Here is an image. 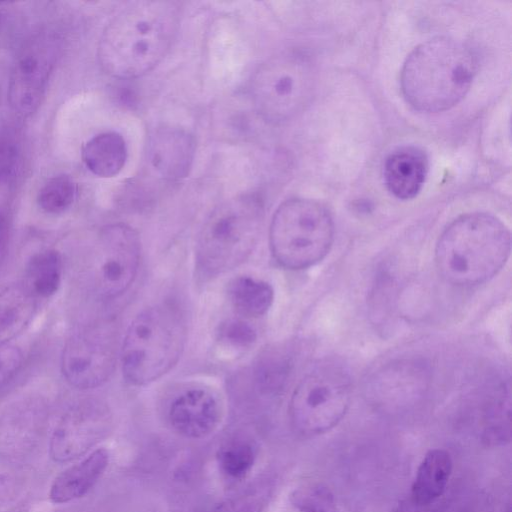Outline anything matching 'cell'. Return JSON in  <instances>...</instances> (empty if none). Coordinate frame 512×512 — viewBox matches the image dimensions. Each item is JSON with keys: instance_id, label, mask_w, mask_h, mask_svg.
Masks as SVG:
<instances>
[{"instance_id": "cell-16", "label": "cell", "mask_w": 512, "mask_h": 512, "mask_svg": "<svg viewBox=\"0 0 512 512\" xmlns=\"http://www.w3.org/2000/svg\"><path fill=\"white\" fill-rule=\"evenodd\" d=\"M428 171L425 153L413 146L393 151L384 163V182L391 194L401 200L414 198L422 189Z\"/></svg>"}, {"instance_id": "cell-30", "label": "cell", "mask_w": 512, "mask_h": 512, "mask_svg": "<svg viewBox=\"0 0 512 512\" xmlns=\"http://www.w3.org/2000/svg\"><path fill=\"white\" fill-rule=\"evenodd\" d=\"M18 149L15 140L7 133L0 132V181L15 167Z\"/></svg>"}, {"instance_id": "cell-25", "label": "cell", "mask_w": 512, "mask_h": 512, "mask_svg": "<svg viewBox=\"0 0 512 512\" xmlns=\"http://www.w3.org/2000/svg\"><path fill=\"white\" fill-rule=\"evenodd\" d=\"M289 363L279 352L264 354L256 365V382L267 390L279 389L286 381Z\"/></svg>"}, {"instance_id": "cell-5", "label": "cell", "mask_w": 512, "mask_h": 512, "mask_svg": "<svg viewBox=\"0 0 512 512\" xmlns=\"http://www.w3.org/2000/svg\"><path fill=\"white\" fill-rule=\"evenodd\" d=\"M262 222L263 206L253 196L239 197L217 207L198 236V273L213 278L245 262L257 245Z\"/></svg>"}, {"instance_id": "cell-15", "label": "cell", "mask_w": 512, "mask_h": 512, "mask_svg": "<svg viewBox=\"0 0 512 512\" xmlns=\"http://www.w3.org/2000/svg\"><path fill=\"white\" fill-rule=\"evenodd\" d=\"M452 470L453 461L448 451L440 448L429 450L416 470L406 502L416 508L436 512Z\"/></svg>"}, {"instance_id": "cell-21", "label": "cell", "mask_w": 512, "mask_h": 512, "mask_svg": "<svg viewBox=\"0 0 512 512\" xmlns=\"http://www.w3.org/2000/svg\"><path fill=\"white\" fill-rule=\"evenodd\" d=\"M62 259L53 249L35 254L27 267L26 285L35 296L50 297L61 284Z\"/></svg>"}, {"instance_id": "cell-20", "label": "cell", "mask_w": 512, "mask_h": 512, "mask_svg": "<svg viewBox=\"0 0 512 512\" xmlns=\"http://www.w3.org/2000/svg\"><path fill=\"white\" fill-rule=\"evenodd\" d=\"M228 296L236 312L243 317L255 318L264 315L272 305L274 292L265 281L249 276H240L231 281Z\"/></svg>"}, {"instance_id": "cell-7", "label": "cell", "mask_w": 512, "mask_h": 512, "mask_svg": "<svg viewBox=\"0 0 512 512\" xmlns=\"http://www.w3.org/2000/svg\"><path fill=\"white\" fill-rule=\"evenodd\" d=\"M315 88V71L304 54L286 51L270 57L255 70L250 96L256 111L273 123L288 121L303 112Z\"/></svg>"}, {"instance_id": "cell-12", "label": "cell", "mask_w": 512, "mask_h": 512, "mask_svg": "<svg viewBox=\"0 0 512 512\" xmlns=\"http://www.w3.org/2000/svg\"><path fill=\"white\" fill-rule=\"evenodd\" d=\"M108 426V410L102 403L90 399L75 403L53 430L49 447L51 458L60 463L78 458L103 437Z\"/></svg>"}, {"instance_id": "cell-27", "label": "cell", "mask_w": 512, "mask_h": 512, "mask_svg": "<svg viewBox=\"0 0 512 512\" xmlns=\"http://www.w3.org/2000/svg\"><path fill=\"white\" fill-rule=\"evenodd\" d=\"M219 339L229 347L243 350L255 344L257 334L247 322L240 319H231L221 325Z\"/></svg>"}, {"instance_id": "cell-11", "label": "cell", "mask_w": 512, "mask_h": 512, "mask_svg": "<svg viewBox=\"0 0 512 512\" xmlns=\"http://www.w3.org/2000/svg\"><path fill=\"white\" fill-rule=\"evenodd\" d=\"M57 44L48 35L29 40L11 70L8 98L20 116H31L40 106L56 59Z\"/></svg>"}, {"instance_id": "cell-14", "label": "cell", "mask_w": 512, "mask_h": 512, "mask_svg": "<svg viewBox=\"0 0 512 512\" xmlns=\"http://www.w3.org/2000/svg\"><path fill=\"white\" fill-rule=\"evenodd\" d=\"M194 154V139L182 129L159 128L149 138L147 152L149 162L167 180L176 181L186 177Z\"/></svg>"}, {"instance_id": "cell-13", "label": "cell", "mask_w": 512, "mask_h": 512, "mask_svg": "<svg viewBox=\"0 0 512 512\" xmlns=\"http://www.w3.org/2000/svg\"><path fill=\"white\" fill-rule=\"evenodd\" d=\"M223 416L219 395L210 388L191 387L179 393L168 408V421L175 432L189 439L212 434Z\"/></svg>"}, {"instance_id": "cell-23", "label": "cell", "mask_w": 512, "mask_h": 512, "mask_svg": "<svg viewBox=\"0 0 512 512\" xmlns=\"http://www.w3.org/2000/svg\"><path fill=\"white\" fill-rule=\"evenodd\" d=\"M291 503L297 512H340L332 491L320 483H309L295 489Z\"/></svg>"}, {"instance_id": "cell-4", "label": "cell", "mask_w": 512, "mask_h": 512, "mask_svg": "<svg viewBox=\"0 0 512 512\" xmlns=\"http://www.w3.org/2000/svg\"><path fill=\"white\" fill-rule=\"evenodd\" d=\"M186 321L170 303L150 306L130 323L121 348L123 376L132 385L149 384L168 373L180 359Z\"/></svg>"}, {"instance_id": "cell-10", "label": "cell", "mask_w": 512, "mask_h": 512, "mask_svg": "<svg viewBox=\"0 0 512 512\" xmlns=\"http://www.w3.org/2000/svg\"><path fill=\"white\" fill-rule=\"evenodd\" d=\"M117 361V338L112 327L88 326L67 341L61 359L65 379L79 389L100 386L109 379Z\"/></svg>"}, {"instance_id": "cell-22", "label": "cell", "mask_w": 512, "mask_h": 512, "mask_svg": "<svg viewBox=\"0 0 512 512\" xmlns=\"http://www.w3.org/2000/svg\"><path fill=\"white\" fill-rule=\"evenodd\" d=\"M76 193L74 180L69 175H58L42 186L38 193V204L48 213H61L72 205Z\"/></svg>"}, {"instance_id": "cell-1", "label": "cell", "mask_w": 512, "mask_h": 512, "mask_svg": "<svg viewBox=\"0 0 512 512\" xmlns=\"http://www.w3.org/2000/svg\"><path fill=\"white\" fill-rule=\"evenodd\" d=\"M180 26L178 3L134 1L108 24L99 57L113 77L133 79L153 70L169 52Z\"/></svg>"}, {"instance_id": "cell-31", "label": "cell", "mask_w": 512, "mask_h": 512, "mask_svg": "<svg viewBox=\"0 0 512 512\" xmlns=\"http://www.w3.org/2000/svg\"><path fill=\"white\" fill-rule=\"evenodd\" d=\"M18 491V483L13 477L0 474V506L12 502L17 496Z\"/></svg>"}, {"instance_id": "cell-26", "label": "cell", "mask_w": 512, "mask_h": 512, "mask_svg": "<svg viewBox=\"0 0 512 512\" xmlns=\"http://www.w3.org/2000/svg\"><path fill=\"white\" fill-rule=\"evenodd\" d=\"M510 407V390L507 388L499 393L491 408L485 431L487 440L502 443L510 440Z\"/></svg>"}, {"instance_id": "cell-28", "label": "cell", "mask_w": 512, "mask_h": 512, "mask_svg": "<svg viewBox=\"0 0 512 512\" xmlns=\"http://www.w3.org/2000/svg\"><path fill=\"white\" fill-rule=\"evenodd\" d=\"M268 496L266 488H254L223 501L212 512H262Z\"/></svg>"}, {"instance_id": "cell-24", "label": "cell", "mask_w": 512, "mask_h": 512, "mask_svg": "<svg viewBox=\"0 0 512 512\" xmlns=\"http://www.w3.org/2000/svg\"><path fill=\"white\" fill-rule=\"evenodd\" d=\"M255 462V452L246 442H234L223 447L218 453L221 471L232 479L245 477Z\"/></svg>"}, {"instance_id": "cell-17", "label": "cell", "mask_w": 512, "mask_h": 512, "mask_svg": "<svg viewBox=\"0 0 512 512\" xmlns=\"http://www.w3.org/2000/svg\"><path fill=\"white\" fill-rule=\"evenodd\" d=\"M109 463V453L103 448L91 452L79 463L70 466L53 481L49 498L61 504L87 494L103 475Z\"/></svg>"}, {"instance_id": "cell-6", "label": "cell", "mask_w": 512, "mask_h": 512, "mask_svg": "<svg viewBox=\"0 0 512 512\" xmlns=\"http://www.w3.org/2000/svg\"><path fill=\"white\" fill-rule=\"evenodd\" d=\"M334 240V224L325 206L310 199L294 198L275 211L269 229L270 250L286 269H306L328 254Z\"/></svg>"}, {"instance_id": "cell-29", "label": "cell", "mask_w": 512, "mask_h": 512, "mask_svg": "<svg viewBox=\"0 0 512 512\" xmlns=\"http://www.w3.org/2000/svg\"><path fill=\"white\" fill-rule=\"evenodd\" d=\"M22 359V353L16 346H0V388L16 374L21 367Z\"/></svg>"}, {"instance_id": "cell-3", "label": "cell", "mask_w": 512, "mask_h": 512, "mask_svg": "<svg viewBox=\"0 0 512 512\" xmlns=\"http://www.w3.org/2000/svg\"><path fill=\"white\" fill-rule=\"evenodd\" d=\"M511 250L508 228L488 213L455 219L440 235L435 262L441 277L456 286L485 283L498 274Z\"/></svg>"}, {"instance_id": "cell-18", "label": "cell", "mask_w": 512, "mask_h": 512, "mask_svg": "<svg viewBox=\"0 0 512 512\" xmlns=\"http://www.w3.org/2000/svg\"><path fill=\"white\" fill-rule=\"evenodd\" d=\"M82 159L94 175L110 178L117 175L127 159L124 138L117 132H103L91 138L83 147Z\"/></svg>"}, {"instance_id": "cell-2", "label": "cell", "mask_w": 512, "mask_h": 512, "mask_svg": "<svg viewBox=\"0 0 512 512\" xmlns=\"http://www.w3.org/2000/svg\"><path fill=\"white\" fill-rule=\"evenodd\" d=\"M477 69L472 50L460 40L435 37L418 45L401 71L407 102L422 112L455 106L468 92Z\"/></svg>"}, {"instance_id": "cell-32", "label": "cell", "mask_w": 512, "mask_h": 512, "mask_svg": "<svg viewBox=\"0 0 512 512\" xmlns=\"http://www.w3.org/2000/svg\"><path fill=\"white\" fill-rule=\"evenodd\" d=\"M10 222L7 215L0 211V269L3 266L9 246Z\"/></svg>"}, {"instance_id": "cell-8", "label": "cell", "mask_w": 512, "mask_h": 512, "mask_svg": "<svg viewBox=\"0 0 512 512\" xmlns=\"http://www.w3.org/2000/svg\"><path fill=\"white\" fill-rule=\"evenodd\" d=\"M350 401L349 374L338 364H321L295 387L289 403L291 424L304 436L326 433L343 419Z\"/></svg>"}, {"instance_id": "cell-19", "label": "cell", "mask_w": 512, "mask_h": 512, "mask_svg": "<svg viewBox=\"0 0 512 512\" xmlns=\"http://www.w3.org/2000/svg\"><path fill=\"white\" fill-rule=\"evenodd\" d=\"M35 298L26 284H13L0 291V346L30 322L36 306Z\"/></svg>"}, {"instance_id": "cell-9", "label": "cell", "mask_w": 512, "mask_h": 512, "mask_svg": "<svg viewBox=\"0 0 512 512\" xmlns=\"http://www.w3.org/2000/svg\"><path fill=\"white\" fill-rule=\"evenodd\" d=\"M140 239L123 224L105 227L92 248L88 278L101 298L113 299L125 293L135 280L140 263Z\"/></svg>"}]
</instances>
